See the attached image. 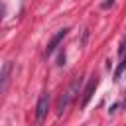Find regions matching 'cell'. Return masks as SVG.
I'll return each mask as SVG.
<instances>
[{"label":"cell","instance_id":"cell-8","mask_svg":"<svg viewBox=\"0 0 126 126\" xmlns=\"http://www.w3.org/2000/svg\"><path fill=\"white\" fill-rule=\"evenodd\" d=\"M112 2H114V0H106V2L102 4V8H108V6H112Z\"/></svg>","mask_w":126,"mask_h":126},{"label":"cell","instance_id":"cell-9","mask_svg":"<svg viewBox=\"0 0 126 126\" xmlns=\"http://www.w3.org/2000/svg\"><path fill=\"white\" fill-rule=\"evenodd\" d=\"M122 106H126V96H124V100H122Z\"/></svg>","mask_w":126,"mask_h":126},{"label":"cell","instance_id":"cell-5","mask_svg":"<svg viewBox=\"0 0 126 126\" xmlns=\"http://www.w3.org/2000/svg\"><path fill=\"white\" fill-rule=\"evenodd\" d=\"M10 69H12V63L8 61V63H4V67H2V77H0V91L4 93L6 89H8V81H10Z\"/></svg>","mask_w":126,"mask_h":126},{"label":"cell","instance_id":"cell-4","mask_svg":"<svg viewBox=\"0 0 126 126\" xmlns=\"http://www.w3.org/2000/svg\"><path fill=\"white\" fill-rule=\"evenodd\" d=\"M96 85H98V79H96V75H93L91 81H89V85H87V89H85V93H83V100H81V106H83V108H85V106L89 104V100L93 98V93H94Z\"/></svg>","mask_w":126,"mask_h":126},{"label":"cell","instance_id":"cell-3","mask_svg":"<svg viewBox=\"0 0 126 126\" xmlns=\"http://www.w3.org/2000/svg\"><path fill=\"white\" fill-rule=\"evenodd\" d=\"M67 32H69V28H63V30H59V32L49 39V43H47V47H45V55H47V57H49V55H51V53L61 45V41L67 37Z\"/></svg>","mask_w":126,"mask_h":126},{"label":"cell","instance_id":"cell-1","mask_svg":"<svg viewBox=\"0 0 126 126\" xmlns=\"http://www.w3.org/2000/svg\"><path fill=\"white\" fill-rule=\"evenodd\" d=\"M79 85H81V77H75V79H73V83L69 85L67 93H63V96L59 98V102H57V114H59V116L67 110L69 102L75 98V94H77V91H79Z\"/></svg>","mask_w":126,"mask_h":126},{"label":"cell","instance_id":"cell-2","mask_svg":"<svg viewBox=\"0 0 126 126\" xmlns=\"http://www.w3.org/2000/svg\"><path fill=\"white\" fill-rule=\"evenodd\" d=\"M47 108H49V93H41L39 98H37V104H35V120L41 124L45 120V114H47Z\"/></svg>","mask_w":126,"mask_h":126},{"label":"cell","instance_id":"cell-7","mask_svg":"<svg viewBox=\"0 0 126 126\" xmlns=\"http://www.w3.org/2000/svg\"><path fill=\"white\" fill-rule=\"evenodd\" d=\"M124 51H126V37H122L120 47H118V53H120V55H124Z\"/></svg>","mask_w":126,"mask_h":126},{"label":"cell","instance_id":"cell-6","mask_svg":"<svg viewBox=\"0 0 126 126\" xmlns=\"http://www.w3.org/2000/svg\"><path fill=\"white\" fill-rule=\"evenodd\" d=\"M124 71H126V57H124V59L120 61V65L116 67V71H114V81H118V79H120V75H122Z\"/></svg>","mask_w":126,"mask_h":126}]
</instances>
